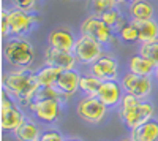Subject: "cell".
Segmentation results:
<instances>
[{
	"label": "cell",
	"instance_id": "cell-1",
	"mask_svg": "<svg viewBox=\"0 0 158 141\" xmlns=\"http://www.w3.org/2000/svg\"><path fill=\"white\" fill-rule=\"evenodd\" d=\"M2 86L18 101L19 106H27L33 101L38 89L41 87L36 79V73L29 68H16L3 75Z\"/></svg>",
	"mask_w": 158,
	"mask_h": 141
},
{
	"label": "cell",
	"instance_id": "cell-2",
	"mask_svg": "<svg viewBox=\"0 0 158 141\" xmlns=\"http://www.w3.org/2000/svg\"><path fill=\"white\" fill-rule=\"evenodd\" d=\"M155 106L149 100H141L133 95L125 94L120 105H118V116L123 125L130 130H135L147 121L153 119Z\"/></svg>",
	"mask_w": 158,
	"mask_h": 141
},
{
	"label": "cell",
	"instance_id": "cell-3",
	"mask_svg": "<svg viewBox=\"0 0 158 141\" xmlns=\"http://www.w3.org/2000/svg\"><path fill=\"white\" fill-rule=\"evenodd\" d=\"M6 62L15 68H27L33 62L35 57V49L29 40L24 36L10 38L5 45V53H3Z\"/></svg>",
	"mask_w": 158,
	"mask_h": 141
},
{
	"label": "cell",
	"instance_id": "cell-4",
	"mask_svg": "<svg viewBox=\"0 0 158 141\" xmlns=\"http://www.w3.org/2000/svg\"><path fill=\"white\" fill-rule=\"evenodd\" d=\"M25 121H27L25 119V114L19 108L18 101L3 89L2 91V105H0V125H2L3 132L15 133Z\"/></svg>",
	"mask_w": 158,
	"mask_h": 141
},
{
	"label": "cell",
	"instance_id": "cell-5",
	"mask_svg": "<svg viewBox=\"0 0 158 141\" xmlns=\"http://www.w3.org/2000/svg\"><path fill=\"white\" fill-rule=\"evenodd\" d=\"M79 30H81V35L90 36L92 40L101 43L103 46L112 43V40H114V30L101 18L94 16V15H89L81 22Z\"/></svg>",
	"mask_w": 158,
	"mask_h": 141
},
{
	"label": "cell",
	"instance_id": "cell-6",
	"mask_svg": "<svg viewBox=\"0 0 158 141\" xmlns=\"http://www.w3.org/2000/svg\"><path fill=\"white\" fill-rule=\"evenodd\" d=\"M108 106L101 103L98 97H82L77 101L76 113L79 119L87 124H100L108 114Z\"/></svg>",
	"mask_w": 158,
	"mask_h": 141
},
{
	"label": "cell",
	"instance_id": "cell-7",
	"mask_svg": "<svg viewBox=\"0 0 158 141\" xmlns=\"http://www.w3.org/2000/svg\"><path fill=\"white\" fill-rule=\"evenodd\" d=\"M73 54L76 56L77 62H81L82 65H92L101 56H104V51H103L101 43L92 40L90 36L79 35L76 38V43L73 48Z\"/></svg>",
	"mask_w": 158,
	"mask_h": 141
},
{
	"label": "cell",
	"instance_id": "cell-8",
	"mask_svg": "<svg viewBox=\"0 0 158 141\" xmlns=\"http://www.w3.org/2000/svg\"><path fill=\"white\" fill-rule=\"evenodd\" d=\"M62 105H65L59 98H46V100H33L29 105L32 114L43 124H54L60 119Z\"/></svg>",
	"mask_w": 158,
	"mask_h": 141
},
{
	"label": "cell",
	"instance_id": "cell-9",
	"mask_svg": "<svg viewBox=\"0 0 158 141\" xmlns=\"http://www.w3.org/2000/svg\"><path fill=\"white\" fill-rule=\"evenodd\" d=\"M122 89L123 92L128 95H133L136 98L141 100H147L149 95L152 94V89H153V81H152V76H138L127 71L122 79H120Z\"/></svg>",
	"mask_w": 158,
	"mask_h": 141
},
{
	"label": "cell",
	"instance_id": "cell-10",
	"mask_svg": "<svg viewBox=\"0 0 158 141\" xmlns=\"http://www.w3.org/2000/svg\"><path fill=\"white\" fill-rule=\"evenodd\" d=\"M6 11H8V22H10V35L13 38L27 35L33 29V25L40 21L38 16L24 10L11 8Z\"/></svg>",
	"mask_w": 158,
	"mask_h": 141
},
{
	"label": "cell",
	"instance_id": "cell-11",
	"mask_svg": "<svg viewBox=\"0 0 158 141\" xmlns=\"http://www.w3.org/2000/svg\"><path fill=\"white\" fill-rule=\"evenodd\" d=\"M44 63L49 67H56L62 71H67V70H76L77 59L73 54V51H65L49 46L44 51Z\"/></svg>",
	"mask_w": 158,
	"mask_h": 141
},
{
	"label": "cell",
	"instance_id": "cell-12",
	"mask_svg": "<svg viewBox=\"0 0 158 141\" xmlns=\"http://www.w3.org/2000/svg\"><path fill=\"white\" fill-rule=\"evenodd\" d=\"M89 73H92L100 81H114L118 76V63L112 56L104 54L95 63H92Z\"/></svg>",
	"mask_w": 158,
	"mask_h": 141
},
{
	"label": "cell",
	"instance_id": "cell-13",
	"mask_svg": "<svg viewBox=\"0 0 158 141\" xmlns=\"http://www.w3.org/2000/svg\"><path fill=\"white\" fill-rule=\"evenodd\" d=\"M123 95H125V92L122 89V84L117 83L115 79L114 81H103L100 86V91L97 94V97L101 100V103H104L109 109L120 105Z\"/></svg>",
	"mask_w": 158,
	"mask_h": 141
},
{
	"label": "cell",
	"instance_id": "cell-14",
	"mask_svg": "<svg viewBox=\"0 0 158 141\" xmlns=\"http://www.w3.org/2000/svg\"><path fill=\"white\" fill-rule=\"evenodd\" d=\"M79 81H81V75L76 70H67V71L60 73L54 87L62 94V97L68 101L79 91Z\"/></svg>",
	"mask_w": 158,
	"mask_h": 141
},
{
	"label": "cell",
	"instance_id": "cell-15",
	"mask_svg": "<svg viewBox=\"0 0 158 141\" xmlns=\"http://www.w3.org/2000/svg\"><path fill=\"white\" fill-rule=\"evenodd\" d=\"M74 33L68 29H56L52 30L48 36V43L51 48H57V49H65V51H73L74 43H76Z\"/></svg>",
	"mask_w": 158,
	"mask_h": 141
},
{
	"label": "cell",
	"instance_id": "cell-16",
	"mask_svg": "<svg viewBox=\"0 0 158 141\" xmlns=\"http://www.w3.org/2000/svg\"><path fill=\"white\" fill-rule=\"evenodd\" d=\"M128 15H130V19L135 22L149 21V19H153L155 8L147 0H138V2L128 5Z\"/></svg>",
	"mask_w": 158,
	"mask_h": 141
},
{
	"label": "cell",
	"instance_id": "cell-17",
	"mask_svg": "<svg viewBox=\"0 0 158 141\" xmlns=\"http://www.w3.org/2000/svg\"><path fill=\"white\" fill-rule=\"evenodd\" d=\"M130 138L133 141H158V121L150 119L138 129L131 130Z\"/></svg>",
	"mask_w": 158,
	"mask_h": 141
},
{
	"label": "cell",
	"instance_id": "cell-18",
	"mask_svg": "<svg viewBox=\"0 0 158 141\" xmlns=\"http://www.w3.org/2000/svg\"><path fill=\"white\" fill-rule=\"evenodd\" d=\"M155 67L150 60H147L144 56L136 54L133 57H130L128 60V71L138 75V76H153L155 75Z\"/></svg>",
	"mask_w": 158,
	"mask_h": 141
},
{
	"label": "cell",
	"instance_id": "cell-19",
	"mask_svg": "<svg viewBox=\"0 0 158 141\" xmlns=\"http://www.w3.org/2000/svg\"><path fill=\"white\" fill-rule=\"evenodd\" d=\"M41 130L35 121L32 119H27L19 129L15 132V136L18 141H38L40 136H41Z\"/></svg>",
	"mask_w": 158,
	"mask_h": 141
},
{
	"label": "cell",
	"instance_id": "cell-20",
	"mask_svg": "<svg viewBox=\"0 0 158 141\" xmlns=\"http://www.w3.org/2000/svg\"><path fill=\"white\" fill-rule=\"evenodd\" d=\"M139 33V43H147L158 38V22L155 19L135 22Z\"/></svg>",
	"mask_w": 158,
	"mask_h": 141
},
{
	"label": "cell",
	"instance_id": "cell-21",
	"mask_svg": "<svg viewBox=\"0 0 158 141\" xmlns=\"http://www.w3.org/2000/svg\"><path fill=\"white\" fill-rule=\"evenodd\" d=\"M101 83H103V81H100L98 78H95L92 73L81 75V81H79V91H82L85 97H97Z\"/></svg>",
	"mask_w": 158,
	"mask_h": 141
},
{
	"label": "cell",
	"instance_id": "cell-22",
	"mask_svg": "<svg viewBox=\"0 0 158 141\" xmlns=\"http://www.w3.org/2000/svg\"><path fill=\"white\" fill-rule=\"evenodd\" d=\"M62 70L56 68V67H41L38 71H36V79L40 83V86H54L56 81L59 79Z\"/></svg>",
	"mask_w": 158,
	"mask_h": 141
},
{
	"label": "cell",
	"instance_id": "cell-23",
	"mask_svg": "<svg viewBox=\"0 0 158 141\" xmlns=\"http://www.w3.org/2000/svg\"><path fill=\"white\" fill-rule=\"evenodd\" d=\"M101 19L106 22L114 32H118V30H120L123 25H125V18H123V15H122V11L118 10L117 6L112 8V10H109L108 13H104V15L101 16Z\"/></svg>",
	"mask_w": 158,
	"mask_h": 141
},
{
	"label": "cell",
	"instance_id": "cell-24",
	"mask_svg": "<svg viewBox=\"0 0 158 141\" xmlns=\"http://www.w3.org/2000/svg\"><path fill=\"white\" fill-rule=\"evenodd\" d=\"M87 6H89L90 15L101 18L104 13H108L109 10L115 8L117 5L112 0H87Z\"/></svg>",
	"mask_w": 158,
	"mask_h": 141
},
{
	"label": "cell",
	"instance_id": "cell-25",
	"mask_svg": "<svg viewBox=\"0 0 158 141\" xmlns=\"http://www.w3.org/2000/svg\"><path fill=\"white\" fill-rule=\"evenodd\" d=\"M139 54L144 56L147 60H150L155 68H158V38L152 40V41H147V43H141Z\"/></svg>",
	"mask_w": 158,
	"mask_h": 141
},
{
	"label": "cell",
	"instance_id": "cell-26",
	"mask_svg": "<svg viewBox=\"0 0 158 141\" xmlns=\"http://www.w3.org/2000/svg\"><path fill=\"white\" fill-rule=\"evenodd\" d=\"M117 33L120 36V40L125 43H138L139 41V33H138V27H136L135 21L125 22V25Z\"/></svg>",
	"mask_w": 158,
	"mask_h": 141
},
{
	"label": "cell",
	"instance_id": "cell-27",
	"mask_svg": "<svg viewBox=\"0 0 158 141\" xmlns=\"http://www.w3.org/2000/svg\"><path fill=\"white\" fill-rule=\"evenodd\" d=\"M46 98H59V100L63 101V103H67V100L62 97V94L54 86H41L38 89V92H36L33 100H46Z\"/></svg>",
	"mask_w": 158,
	"mask_h": 141
},
{
	"label": "cell",
	"instance_id": "cell-28",
	"mask_svg": "<svg viewBox=\"0 0 158 141\" xmlns=\"http://www.w3.org/2000/svg\"><path fill=\"white\" fill-rule=\"evenodd\" d=\"M13 8H18V10H24V11H29L32 13L35 5H36V0H10Z\"/></svg>",
	"mask_w": 158,
	"mask_h": 141
},
{
	"label": "cell",
	"instance_id": "cell-29",
	"mask_svg": "<svg viewBox=\"0 0 158 141\" xmlns=\"http://www.w3.org/2000/svg\"><path fill=\"white\" fill-rule=\"evenodd\" d=\"M38 141H65L63 135L59 132V130H46L41 133V136H40Z\"/></svg>",
	"mask_w": 158,
	"mask_h": 141
},
{
	"label": "cell",
	"instance_id": "cell-30",
	"mask_svg": "<svg viewBox=\"0 0 158 141\" xmlns=\"http://www.w3.org/2000/svg\"><path fill=\"white\" fill-rule=\"evenodd\" d=\"M0 25H2V36L3 38H6V36H10V22H8V11L6 10H3L2 11V19H0Z\"/></svg>",
	"mask_w": 158,
	"mask_h": 141
},
{
	"label": "cell",
	"instance_id": "cell-31",
	"mask_svg": "<svg viewBox=\"0 0 158 141\" xmlns=\"http://www.w3.org/2000/svg\"><path fill=\"white\" fill-rule=\"evenodd\" d=\"M112 2H114L115 5H122V3H127L128 0H112Z\"/></svg>",
	"mask_w": 158,
	"mask_h": 141
},
{
	"label": "cell",
	"instance_id": "cell-32",
	"mask_svg": "<svg viewBox=\"0 0 158 141\" xmlns=\"http://www.w3.org/2000/svg\"><path fill=\"white\" fill-rule=\"evenodd\" d=\"M65 141H82V139H79V138H65Z\"/></svg>",
	"mask_w": 158,
	"mask_h": 141
},
{
	"label": "cell",
	"instance_id": "cell-33",
	"mask_svg": "<svg viewBox=\"0 0 158 141\" xmlns=\"http://www.w3.org/2000/svg\"><path fill=\"white\" fill-rule=\"evenodd\" d=\"M153 78H156V79H158V68L155 70V75H153Z\"/></svg>",
	"mask_w": 158,
	"mask_h": 141
},
{
	"label": "cell",
	"instance_id": "cell-34",
	"mask_svg": "<svg viewBox=\"0 0 158 141\" xmlns=\"http://www.w3.org/2000/svg\"><path fill=\"white\" fill-rule=\"evenodd\" d=\"M120 141H133L131 138H123V139H120Z\"/></svg>",
	"mask_w": 158,
	"mask_h": 141
}]
</instances>
